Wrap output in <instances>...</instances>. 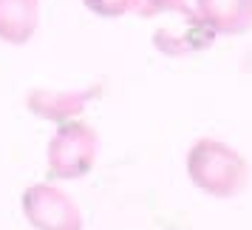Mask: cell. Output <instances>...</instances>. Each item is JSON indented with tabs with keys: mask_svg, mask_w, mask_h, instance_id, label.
<instances>
[{
	"mask_svg": "<svg viewBox=\"0 0 252 230\" xmlns=\"http://www.w3.org/2000/svg\"><path fill=\"white\" fill-rule=\"evenodd\" d=\"M40 26V0H0V40L26 46Z\"/></svg>",
	"mask_w": 252,
	"mask_h": 230,
	"instance_id": "6",
	"label": "cell"
},
{
	"mask_svg": "<svg viewBox=\"0 0 252 230\" xmlns=\"http://www.w3.org/2000/svg\"><path fill=\"white\" fill-rule=\"evenodd\" d=\"M195 12L216 35L238 37L252 29V0H195Z\"/></svg>",
	"mask_w": 252,
	"mask_h": 230,
	"instance_id": "5",
	"label": "cell"
},
{
	"mask_svg": "<svg viewBox=\"0 0 252 230\" xmlns=\"http://www.w3.org/2000/svg\"><path fill=\"white\" fill-rule=\"evenodd\" d=\"M184 165H187L190 182L201 193L216 196V199H232V196L244 193L250 185L247 156L216 137L195 139L187 151Z\"/></svg>",
	"mask_w": 252,
	"mask_h": 230,
	"instance_id": "1",
	"label": "cell"
},
{
	"mask_svg": "<svg viewBox=\"0 0 252 230\" xmlns=\"http://www.w3.org/2000/svg\"><path fill=\"white\" fill-rule=\"evenodd\" d=\"M20 210L34 230H82V213L77 199H71L54 182H34L20 196Z\"/></svg>",
	"mask_w": 252,
	"mask_h": 230,
	"instance_id": "3",
	"label": "cell"
},
{
	"mask_svg": "<svg viewBox=\"0 0 252 230\" xmlns=\"http://www.w3.org/2000/svg\"><path fill=\"white\" fill-rule=\"evenodd\" d=\"M99 88H85V91H51V88H29L23 97L26 111L37 119H46L54 125H63L68 119L85 114V105L96 100Z\"/></svg>",
	"mask_w": 252,
	"mask_h": 230,
	"instance_id": "4",
	"label": "cell"
},
{
	"mask_svg": "<svg viewBox=\"0 0 252 230\" xmlns=\"http://www.w3.org/2000/svg\"><path fill=\"white\" fill-rule=\"evenodd\" d=\"M96 148H99V134L88 119L77 116L57 125L46 151V179L65 182L88 176L96 162Z\"/></svg>",
	"mask_w": 252,
	"mask_h": 230,
	"instance_id": "2",
	"label": "cell"
},
{
	"mask_svg": "<svg viewBox=\"0 0 252 230\" xmlns=\"http://www.w3.org/2000/svg\"><path fill=\"white\" fill-rule=\"evenodd\" d=\"M85 9L99 17H125V14L136 12L142 0H82Z\"/></svg>",
	"mask_w": 252,
	"mask_h": 230,
	"instance_id": "7",
	"label": "cell"
}]
</instances>
